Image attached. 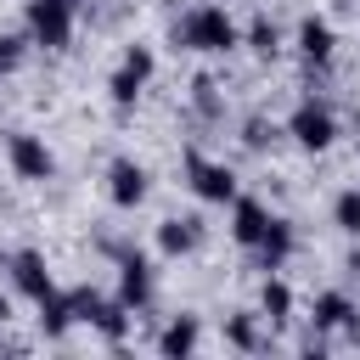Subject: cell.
Returning a JSON list of instances; mask_svg holds the SVG:
<instances>
[{"mask_svg":"<svg viewBox=\"0 0 360 360\" xmlns=\"http://www.w3.org/2000/svg\"><path fill=\"white\" fill-rule=\"evenodd\" d=\"M169 39H174V51H197V56H225V51H236L242 45V28L231 22V11L225 6H191V11H180L174 17V28H169Z\"/></svg>","mask_w":360,"mask_h":360,"instance_id":"6da1fadb","label":"cell"},{"mask_svg":"<svg viewBox=\"0 0 360 360\" xmlns=\"http://www.w3.org/2000/svg\"><path fill=\"white\" fill-rule=\"evenodd\" d=\"M73 0H28L22 6V22H28V39L45 45V51H68L73 39Z\"/></svg>","mask_w":360,"mask_h":360,"instance_id":"7a4b0ae2","label":"cell"},{"mask_svg":"<svg viewBox=\"0 0 360 360\" xmlns=\"http://www.w3.org/2000/svg\"><path fill=\"white\" fill-rule=\"evenodd\" d=\"M287 135L304 146V152H326L332 141H338V112L326 107V101H315V96H304L292 112H287Z\"/></svg>","mask_w":360,"mask_h":360,"instance_id":"3957f363","label":"cell"},{"mask_svg":"<svg viewBox=\"0 0 360 360\" xmlns=\"http://www.w3.org/2000/svg\"><path fill=\"white\" fill-rule=\"evenodd\" d=\"M6 163H11L17 180H34V186L56 180V152H51L39 135H28V129H11V135H6Z\"/></svg>","mask_w":360,"mask_h":360,"instance_id":"277c9868","label":"cell"},{"mask_svg":"<svg viewBox=\"0 0 360 360\" xmlns=\"http://www.w3.org/2000/svg\"><path fill=\"white\" fill-rule=\"evenodd\" d=\"M180 163H186V186H191L202 202H231V197L242 191V186H236V169H231V163L202 158L197 146H186V158H180Z\"/></svg>","mask_w":360,"mask_h":360,"instance_id":"5b68a950","label":"cell"},{"mask_svg":"<svg viewBox=\"0 0 360 360\" xmlns=\"http://www.w3.org/2000/svg\"><path fill=\"white\" fill-rule=\"evenodd\" d=\"M73 315H79V321H90L112 349L129 338V309H124L118 298H101L96 287H73Z\"/></svg>","mask_w":360,"mask_h":360,"instance_id":"8992f818","label":"cell"},{"mask_svg":"<svg viewBox=\"0 0 360 360\" xmlns=\"http://www.w3.org/2000/svg\"><path fill=\"white\" fill-rule=\"evenodd\" d=\"M152 68H158V56H152V45H129V51H124V62H118V73L107 79V96H112V107H118V112H129V107L141 101V90H146V79H152Z\"/></svg>","mask_w":360,"mask_h":360,"instance_id":"52a82bcc","label":"cell"},{"mask_svg":"<svg viewBox=\"0 0 360 360\" xmlns=\"http://www.w3.org/2000/svg\"><path fill=\"white\" fill-rule=\"evenodd\" d=\"M118 304H124L129 315H141V309L152 304V264H146L141 248H124V253H118Z\"/></svg>","mask_w":360,"mask_h":360,"instance_id":"ba28073f","label":"cell"},{"mask_svg":"<svg viewBox=\"0 0 360 360\" xmlns=\"http://www.w3.org/2000/svg\"><path fill=\"white\" fill-rule=\"evenodd\" d=\"M146 191H152L146 163H135V158H112L107 163V197H112V208H141Z\"/></svg>","mask_w":360,"mask_h":360,"instance_id":"9c48e42d","label":"cell"},{"mask_svg":"<svg viewBox=\"0 0 360 360\" xmlns=\"http://www.w3.org/2000/svg\"><path fill=\"white\" fill-rule=\"evenodd\" d=\"M0 270H11V281H17V292L22 298H45L56 281H51V270H45V253L39 248H17V253H0Z\"/></svg>","mask_w":360,"mask_h":360,"instance_id":"30bf717a","label":"cell"},{"mask_svg":"<svg viewBox=\"0 0 360 360\" xmlns=\"http://www.w3.org/2000/svg\"><path fill=\"white\" fill-rule=\"evenodd\" d=\"M298 56H304L309 68H326V62L338 56V34H332V22H326V17H315V11H309V17L298 22Z\"/></svg>","mask_w":360,"mask_h":360,"instance_id":"8fae6325","label":"cell"},{"mask_svg":"<svg viewBox=\"0 0 360 360\" xmlns=\"http://www.w3.org/2000/svg\"><path fill=\"white\" fill-rule=\"evenodd\" d=\"M270 219H276V214H270L259 197H242V191L231 197V236H236L242 248H253V242L270 231Z\"/></svg>","mask_w":360,"mask_h":360,"instance_id":"7c38bea8","label":"cell"},{"mask_svg":"<svg viewBox=\"0 0 360 360\" xmlns=\"http://www.w3.org/2000/svg\"><path fill=\"white\" fill-rule=\"evenodd\" d=\"M158 248H163L169 259L197 253V248H202V219H197V214H174V219H163V225H158Z\"/></svg>","mask_w":360,"mask_h":360,"instance_id":"4fadbf2b","label":"cell"},{"mask_svg":"<svg viewBox=\"0 0 360 360\" xmlns=\"http://www.w3.org/2000/svg\"><path fill=\"white\" fill-rule=\"evenodd\" d=\"M292 242H298V236H292V225H287V219H270V231L253 242V264H259L264 276H270V270H281V264L292 259Z\"/></svg>","mask_w":360,"mask_h":360,"instance_id":"5bb4252c","label":"cell"},{"mask_svg":"<svg viewBox=\"0 0 360 360\" xmlns=\"http://www.w3.org/2000/svg\"><path fill=\"white\" fill-rule=\"evenodd\" d=\"M34 309H39V332H45L51 343H56V338H68V332H73V321H79V315H73V292H62V287H51L45 298H34Z\"/></svg>","mask_w":360,"mask_h":360,"instance_id":"9a60e30c","label":"cell"},{"mask_svg":"<svg viewBox=\"0 0 360 360\" xmlns=\"http://www.w3.org/2000/svg\"><path fill=\"white\" fill-rule=\"evenodd\" d=\"M197 343H202V321H197V315H174V321L158 332V354H163V360H186V354H197Z\"/></svg>","mask_w":360,"mask_h":360,"instance_id":"2e32d148","label":"cell"},{"mask_svg":"<svg viewBox=\"0 0 360 360\" xmlns=\"http://www.w3.org/2000/svg\"><path fill=\"white\" fill-rule=\"evenodd\" d=\"M225 343L242 349V354H264L270 338H264V326H259V309H236V315H225Z\"/></svg>","mask_w":360,"mask_h":360,"instance_id":"e0dca14e","label":"cell"},{"mask_svg":"<svg viewBox=\"0 0 360 360\" xmlns=\"http://www.w3.org/2000/svg\"><path fill=\"white\" fill-rule=\"evenodd\" d=\"M259 321H270V326H287V321H292V287H287L276 270L259 281Z\"/></svg>","mask_w":360,"mask_h":360,"instance_id":"ac0fdd59","label":"cell"},{"mask_svg":"<svg viewBox=\"0 0 360 360\" xmlns=\"http://www.w3.org/2000/svg\"><path fill=\"white\" fill-rule=\"evenodd\" d=\"M349 309H354V298H349V292H338V287H326V292H315V304H309V326L338 332Z\"/></svg>","mask_w":360,"mask_h":360,"instance_id":"d6986e66","label":"cell"},{"mask_svg":"<svg viewBox=\"0 0 360 360\" xmlns=\"http://www.w3.org/2000/svg\"><path fill=\"white\" fill-rule=\"evenodd\" d=\"M242 45H248L253 56L276 62V56H281V28H276V17H264V11H259V17H253V22L242 28Z\"/></svg>","mask_w":360,"mask_h":360,"instance_id":"ffe728a7","label":"cell"},{"mask_svg":"<svg viewBox=\"0 0 360 360\" xmlns=\"http://www.w3.org/2000/svg\"><path fill=\"white\" fill-rule=\"evenodd\" d=\"M281 135H287V129H281L276 118H264V112H248V118H242V146H248V152H270Z\"/></svg>","mask_w":360,"mask_h":360,"instance_id":"44dd1931","label":"cell"},{"mask_svg":"<svg viewBox=\"0 0 360 360\" xmlns=\"http://www.w3.org/2000/svg\"><path fill=\"white\" fill-rule=\"evenodd\" d=\"M191 107H197V118H208V124H219V118H225V96H219V84H214L208 73H197V79H191Z\"/></svg>","mask_w":360,"mask_h":360,"instance_id":"7402d4cb","label":"cell"},{"mask_svg":"<svg viewBox=\"0 0 360 360\" xmlns=\"http://www.w3.org/2000/svg\"><path fill=\"white\" fill-rule=\"evenodd\" d=\"M332 225L349 231V236H360V186H349V191L332 197Z\"/></svg>","mask_w":360,"mask_h":360,"instance_id":"603a6c76","label":"cell"},{"mask_svg":"<svg viewBox=\"0 0 360 360\" xmlns=\"http://www.w3.org/2000/svg\"><path fill=\"white\" fill-rule=\"evenodd\" d=\"M28 34H0V73H17L22 62H28Z\"/></svg>","mask_w":360,"mask_h":360,"instance_id":"cb8c5ba5","label":"cell"},{"mask_svg":"<svg viewBox=\"0 0 360 360\" xmlns=\"http://www.w3.org/2000/svg\"><path fill=\"white\" fill-rule=\"evenodd\" d=\"M338 332H343V343H360V309H349V315H343V326H338Z\"/></svg>","mask_w":360,"mask_h":360,"instance_id":"d4e9b609","label":"cell"},{"mask_svg":"<svg viewBox=\"0 0 360 360\" xmlns=\"http://www.w3.org/2000/svg\"><path fill=\"white\" fill-rule=\"evenodd\" d=\"M343 270H349V276H354V281H360V248H354V253H349V259H343Z\"/></svg>","mask_w":360,"mask_h":360,"instance_id":"484cf974","label":"cell"},{"mask_svg":"<svg viewBox=\"0 0 360 360\" xmlns=\"http://www.w3.org/2000/svg\"><path fill=\"white\" fill-rule=\"evenodd\" d=\"M6 321H11V292L0 287V326H6Z\"/></svg>","mask_w":360,"mask_h":360,"instance_id":"4316f807","label":"cell"},{"mask_svg":"<svg viewBox=\"0 0 360 360\" xmlns=\"http://www.w3.org/2000/svg\"><path fill=\"white\" fill-rule=\"evenodd\" d=\"M73 6H79V0H73Z\"/></svg>","mask_w":360,"mask_h":360,"instance_id":"83f0119b","label":"cell"}]
</instances>
